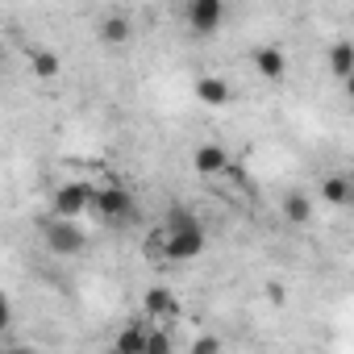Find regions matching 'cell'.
Returning <instances> with one entry per match:
<instances>
[{
  "mask_svg": "<svg viewBox=\"0 0 354 354\" xmlns=\"http://www.w3.org/2000/svg\"><path fill=\"white\" fill-rule=\"evenodd\" d=\"M162 234V250L158 259H171V263H192L205 254V225L196 221V213L188 209H171L167 221L158 225Z\"/></svg>",
  "mask_w": 354,
  "mask_h": 354,
  "instance_id": "6da1fadb",
  "label": "cell"
},
{
  "mask_svg": "<svg viewBox=\"0 0 354 354\" xmlns=\"http://www.w3.org/2000/svg\"><path fill=\"white\" fill-rule=\"evenodd\" d=\"M92 217H100L104 225H129L133 221V192L125 184H92Z\"/></svg>",
  "mask_w": 354,
  "mask_h": 354,
  "instance_id": "7a4b0ae2",
  "label": "cell"
},
{
  "mask_svg": "<svg viewBox=\"0 0 354 354\" xmlns=\"http://www.w3.org/2000/svg\"><path fill=\"white\" fill-rule=\"evenodd\" d=\"M42 238H46V246H50L55 254H80L84 242H88L84 230H80L71 217H55V213L42 221Z\"/></svg>",
  "mask_w": 354,
  "mask_h": 354,
  "instance_id": "3957f363",
  "label": "cell"
},
{
  "mask_svg": "<svg viewBox=\"0 0 354 354\" xmlns=\"http://www.w3.org/2000/svg\"><path fill=\"white\" fill-rule=\"evenodd\" d=\"M88 205H92V184L88 180H71V184H59L55 192H50V209H55V217H84L88 213Z\"/></svg>",
  "mask_w": 354,
  "mask_h": 354,
  "instance_id": "277c9868",
  "label": "cell"
},
{
  "mask_svg": "<svg viewBox=\"0 0 354 354\" xmlns=\"http://www.w3.org/2000/svg\"><path fill=\"white\" fill-rule=\"evenodd\" d=\"M225 26V0H188V30L209 38Z\"/></svg>",
  "mask_w": 354,
  "mask_h": 354,
  "instance_id": "5b68a950",
  "label": "cell"
},
{
  "mask_svg": "<svg viewBox=\"0 0 354 354\" xmlns=\"http://www.w3.org/2000/svg\"><path fill=\"white\" fill-rule=\"evenodd\" d=\"M192 167H196V175H205V180H221L230 171V150L217 146V142H205V146H196Z\"/></svg>",
  "mask_w": 354,
  "mask_h": 354,
  "instance_id": "8992f818",
  "label": "cell"
},
{
  "mask_svg": "<svg viewBox=\"0 0 354 354\" xmlns=\"http://www.w3.org/2000/svg\"><path fill=\"white\" fill-rule=\"evenodd\" d=\"M142 313H146V321H175V313H180V300H175L167 288H150L146 296H142Z\"/></svg>",
  "mask_w": 354,
  "mask_h": 354,
  "instance_id": "52a82bcc",
  "label": "cell"
},
{
  "mask_svg": "<svg viewBox=\"0 0 354 354\" xmlns=\"http://www.w3.org/2000/svg\"><path fill=\"white\" fill-rule=\"evenodd\" d=\"M250 63H254V71L263 80H283L288 75V55L279 46H254L250 50Z\"/></svg>",
  "mask_w": 354,
  "mask_h": 354,
  "instance_id": "ba28073f",
  "label": "cell"
},
{
  "mask_svg": "<svg viewBox=\"0 0 354 354\" xmlns=\"http://www.w3.org/2000/svg\"><path fill=\"white\" fill-rule=\"evenodd\" d=\"M196 100L209 104V109H225L230 104V84L221 75H201L196 80Z\"/></svg>",
  "mask_w": 354,
  "mask_h": 354,
  "instance_id": "9c48e42d",
  "label": "cell"
},
{
  "mask_svg": "<svg viewBox=\"0 0 354 354\" xmlns=\"http://www.w3.org/2000/svg\"><path fill=\"white\" fill-rule=\"evenodd\" d=\"M321 201L333 205V209H346L354 201V188H350V175H325L321 180Z\"/></svg>",
  "mask_w": 354,
  "mask_h": 354,
  "instance_id": "30bf717a",
  "label": "cell"
},
{
  "mask_svg": "<svg viewBox=\"0 0 354 354\" xmlns=\"http://www.w3.org/2000/svg\"><path fill=\"white\" fill-rule=\"evenodd\" d=\"M30 67H34V75H38V80H59V71H63L59 55H55V50H46V46H34V50H30Z\"/></svg>",
  "mask_w": 354,
  "mask_h": 354,
  "instance_id": "8fae6325",
  "label": "cell"
},
{
  "mask_svg": "<svg viewBox=\"0 0 354 354\" xmlns=\"http://www.w3.org/2000/svg\"><path fill=\"white\" fill-rule=\"evenodd\" d=\"M129 17H121V13H109L104 21H100V38L109 42V46H125L129 42Z\"/></svg>",
  "mask_w": 354,
  "mask_h": 354,
  "instance_id": "7c38bea8",
  "label": "cell"
},
{
  "mask_svg": "<svg viewBox=\"0 0 354 354\" xmlns=\"http://www.w3.org/2000/svg\"><path fill=\"white\" fill-rule=\"evenodd\" d=\"M329 71H333V80H350V71H354V46L350 42L329 46Z\"/></svg>",
  "mask_w": 354,
  "mask_h": 354,
  "instance_id": "4fadbf2b",
  "label": "cell"
},
{
  "mask_svg": "<svg viewBox=\"0 0 354 354\" xmlns=\"http://www.w3.org/2000/svg\"><path fill=\"white\" fill-rule=\"evenodd\" d=\"M283 217H288L292 225H308V221H313V201H308L304 192L283 196Z\"/></svg>",
  "mask_w": 354,
  "mask_h": 354,
  "instance_id": "5bb4252c",
  "label": "cell"
},
{
  "mask_svg": "<svg viewBox=\"0 0 354 354\" xmlns=\"http://www.w3.org/2000/svg\"><path fill=\"white\" fill-rule=\"evenodd\" d=\"M117 350H121V354H138V350H146V333H142L138 325L125 329V333L117 337Z\"/></svg>",
  "mask_w": 354,
  "mask_h": 354,
  "instance_id": "9a60e30c",
  "label": "cell"
},
{
  "mask_svg": "<svg viewBox=\"0 0 354 354\" xmlns=\"http://www.w3.org/2000/svg\"><path fill=\"white\" fill-rule=\"evenodd\" d=\"M167 350H171V337L162 329H150L146 333V354H167Z\"/></svg>",
  "mask_w": 354,
  "mask_h": 354,
  "instance_id": "2e32d148",
  "label": "cell"
},
{
  "mask_svg": "<svg viewBox=\"0 0 354 354\" xmlns=\"http://www.w3.org/2000/svg\"><path fill=\"white\" fill-rule=\"evenodd\" d=\"M221 350V337H196L192 342V354H217Z\"/></svg>",
  "mask_w": 354,
  "mask_h": 354,
  "instance_id": "e0dca14e",
  "label": "cell"
},
{
  "mask_svg": "<svg viewBox=\"0 0 354 354\" xmlns=\"http://www.w3.org/2000/svg\"><path fill=\"white\" fill-rule=\"evenodd\" d=\"M9 325H13V304H9L5 296H0V333H5Z\"/></svg>",
  "mask_w": 354,
  "mask_h": 354,
  "instance_id": "ac0fdd59",
  "label": "cell"
},
{
  "mask_svg": "<svg viewBox=\"0 0 354 354\" xmlns=\"http://www.w3.org/2000/svg\"><path fill=\"white\" fill-rule=\"evenodd\" d=\"M267 300H271V304H283V288H279V283H267Z\"/></svg>",
  "mask_w": 354,
  "mask_h": 354,
  "instance_id": "d6986e66",
  "label": "cell"
}]
</instances>
